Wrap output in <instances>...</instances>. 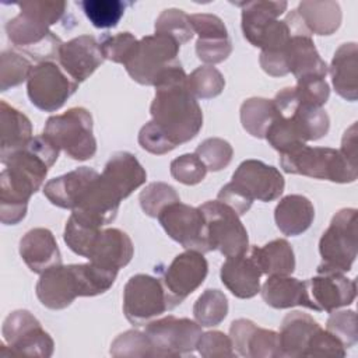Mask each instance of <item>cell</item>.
Wrapping results in <instances>:
<instances>
[{"label":"cell","instance_id":"1","mask_svg":"<svg viewBox=\"0 0 358 358\" xmlns=\"http://www.w3.org/2000/svg\"><path fill=\"white\" fill-rule=\"evenodd\" d=\"M59 148L45 136H35L29 143L1 159L0 173V221L15 225L27 215L28 201L36 193L49 168L57 161Z\"/></svg>","mask_w":358,"mask_h":358},{"label":"cell","instance_id":"2","mask_svg":"<svg viewBox=\"0 0 358 358\" xmlns=\"http://www.w3.org/2000/svg\"><path fill=\"white\" fill-rule=\"evenodd\" d=\"M154 87L151 120L176 147L193 140L203 127V112L187 87V74L182 64L162 73Z\"/></svg>","mask_w":358,"mask_h":358},{"label":"cell","instance_id":"3","mask_svg":"<svg viewBox=\"0 0 358 358\" xmlns=\"http://www.w3.org/2000/svg\"><path fill=\"white\" fill-rule=\"evenodd\" d=\"M17 6L20 13L6 24L8 41L35 62L57 59L63 42L49 27L60 21L67 4L64 1L31 0L17 3Z\"/></svg>","mask_w":358,"mask_h":358},{"label":"cell","instance_id":"4","mask_svg":"<svg viewBox=\"0 0 358 358\" xmlns=\"http://www.w3.org/2000/svg\"><path fill=\"white\" fill-rule=\"evenodd\" d=\"M280 165L287 173L336 183H352L358 176L357 164L344 157L340 150L329 147L302 144L289 152L280 154Z\"/></svg>","mask_w":358,"mask_h":358},{"label":"cell","instance_id":"5","mask_svg":"<svg viewBox=\"0 0 358 358\" xmlns=\"http://www.w3.org/2000/svg\"><path fill=\"white\" fill-rule=\"evenodd\" d=\"M43 134L71 159L87 161L96 152L92 116L85 108H70L62 115L50 116Z\"/></svg>","mask_w":358,"mask_h":358},{"label":"cell","instance_id":"6","mask_svg":"<svg viewBox=\"0 0 358 358\" xmlns=\"http://www.w3.org/2000/svg\"><path fill=\"white\" fill-rule=\"evenodd\" d=\"M180 45L171 36L162 34L147 35L138 39L124 67L131 80L141 85H152L168 69L180 64Z\"/></svg>","mask_w":358,"mask_h":358},{"label":"cell","instance_id":"7","mask_svg":"<svg viewBox=\"0 0 358 358\" xmlns=\"http://www.w3.org/2000/svg\"><path fill=\"white\" fill-rule=\"evenodd\" d=\"M358 250L357 210H338L319 241L322 263L317 267L347 273L355 262Z\"/></svg>","mask_w":358,"mask_h":358},{"label":"cell","instance_id":"8","mask_svg":"<svg viewBox=\"0 0 358 358\" xmlns=\"http://www.w3.org/2000/svg\"><path fill=\"white\" fill-rule=\"evenodd\" d=\"M173 309L159 278L136 274L123 289V313L133 326H145L166 310Z\"/></svg>","mask_w":358,"mask_h":358},{"label":"cell","instance_id":"9","mask_svg":"<svg viewBox=\"0 0 358 358\" xmlns=\"http://www.w3.org/2000/svg\"><path fill=\"white\" fill-rule=\"evenodd\" d=\"M77 88L78 83L55 62L34 66L27 80V94L31 103L43 112L59 110Z\"/></svg>","mask_w":358,"mask_h":358},{"label":"cell","instance_id":"10","mask_svg":"<svg viewBox=\"0 0 358 358\" xmlns=\"http://www.w3.org/2000/svg\"><path fill=\"white\" fill-rule=\"evenodd\" d=\"M157 218L168 236L186 250L201 253L213 250L207 220L199 207L178 201L165 207Z\"/></svg>","mask_w":358,"mask_h":358},{"label":"cell","instance_id":"11","mask_svg":"<svg viewBox=\"0 0 358 358\" xmlns=\"http://www.w3.org/2000/svg\"><path fill=\"white\" fill-rule=\"evenodd\" d=\"M1 334L10 348V355L49 358L53 354V338L43 330L39 320L25 309L14 310L4 319Z\"/></svg>","mask_w":358,"mask_h":358},{"label":"cell","instance_id":"12","mask_svg":"<svg viewBox=\"0 0 358 358\" xmlns=\"http://www.w3.org/2000/svg\"><path fill=\"white\" fill-rule=\"evenodd\" d=\"M144 333L152 345L154 357H180L196 350L201 326L187 317L168 315L145 324Z\"/></svg>","mask_w":358,"mask_h":358},{"label":"cell","instance_id":"13","mask_svg":"<svg viewBox=\"0 0 358 358\" xmlns=\"http://www.w3.org/2000/svg\"><path fill=\"white\" fill-rule=\"evenodd\" d=\"M199 208L207 220L213 250H220L225 257L248 253V231L231 207L218 200H210Z\"/></svg>","mask_w":358,"mask_h":358},{"label":"cell","instance_id":"14","mask_svg":"<svg viewBox=\"0 0 358 358\" xmlns=\"http://www.w3.org/2000/svg\"><path fill=\"white\" fill-rule=\"evenodd\" d=\"M208 263L201 252L186 250L173 257L162 274V284L172 308L180 305L206 280Z\"/></svg>","mask_w":358,"mask_h":358},{"label":"cell","instance_id":"15","mask_svg":"<svg viewBox=\"0 0 358 358\" xmlns=\"http://www.w3.org/2000/svg\"><path fill=\"white\" fill-rule=\"evenodd\" d=\"M312 310L333 312L351 305L357 296V284L344 273L317 267L316 275L306 280Z\"/></svg>","mask_w":358,"mask_h":358},{"label":"cell","instance_id":"16","mask_svg":"<svg viewBox=\"0 0 358 358\" xmlns=\"http://www.w3.org/2000/svg\"><path fill=\"white\" fill-rule=\"evenodd\" d=\"M250 200L263 203L278 199L285 186L281 172L260 159H245L232 173L231 180Z\"/></svg>","mask_w":358,"mask_h":358},{"label":"cell","instance_id":"17","mask_svg":"<svg viewBox=\"0 0 358 358\" xmlns=\"http://www.w3.org/2000/svg\"><path fill=\"white\" fill-rule=\"evenodd\" d=\"M189 20L193 32L199 36L196 41L197 57L208 66L227 60L232 52V42L224 21L208 13L192 14Z\"/></svg>","mask_w":358,"mask_h":358},{"label":"cell","instance_id":"18","mask_svg":"<svg viewBox=\"0 0 358 358\" xmlns=\"http://www.w3.org/2000/svg\"><path fill=\"white\" fill-rule=\"evenodd\" d=\"M39 302L52 309L60 310L81 296V285L76 264H59L43 271L35 287Z\"/></svg>","mask_w":358,"mask_h":358},{"label":"cell","instance_id":"19","mask_svg":"<svg viewBox=\"0 0 358 358\" xmlns=\"http://www.w3.org/2000/svg\"><path fill=\"white\" fill-rule=\"evenodd\" d=\"M229 338L236 355L246 358L281 357L278 333L259 327L249 319H236L231 323Z\"/></svg>","mask_w":358,"mask_h":358},{"label":"cell","instance_id":"20","mask_svg":"<svg viewBox=\"0 0 358 358\" xmlns=\"http://www.w3.org/2000/svg\"><path fill=\"white\" fill-rule=\"evenodd\" d=\"M57 60L62 69L80 84L103 63L105 57L95 36L80 35L63 42Z\"/></svg>","mask_w":358,"mask_h":358},{"label":"cell","instance_id":"21","mask_svg":"<svg viewBox=\"0 0 358 358\" xmlns=\"http://www.w3.org/2000/svg\"><path fill=\"white\" fill-rule=\"evenodd\" d=\"M20 256L27 267L42 274L50 267L62 264V255L55 235L48 228H32L20 241Z\"/></svg>","mask_w":358,"mask_h":358},{"label":"cell","instance_id":"22","mask_svg":"<svg viewBox=\"0 0 358 358\" xmlns=\"http://www.w3.org/2000/svg\"><path fill=\"white\" fill-rule=\"evenodd\" d=\"M101 178L123 200L145 183L147 172L131 152L119 151L110 155Z\"/></svg>","mask_w":358,"mask_h":358},{"label":"cell","instance_id":"23","mask_svg":"<svg viewBox=\"0 0 358 358\" xmlns=\"http://www.w3.org/2000/svg\"><path fill=\"white\" fill-rule=\"evenodd\" d=\"M262 275L256 262L246 253L227 257L220 270L222 284L232 295L241 299L253 298L260 292Z\"/></svg>","mask_w":358,"mask_h":358},{"label":"cell","instance_id":"24","mask_svg":"<svg viewBox=\"0 0 358 358\" xmlns=\"http://www.w3.org/2000/svg\"><path fill=\"white\" fill-rule=\"evenodd\" d=\"M133 253V242L124 231L119 228H106L99 232L87 259L103 268L119 271L130 263Z\"/></svg>","mask_w":358,"mask_h":358},{"label":"cell","instance_id":"25","mask_svg":"<svg viewBox=\"0 0 358 358\" xmlns=\"http://www.w3.org/2000/svg\"><path fill=\"white\" fill-rule=\"evenodd\" d=\"M284 56L288 73H292L296 80L305 77L326 78L329 73V66L320 57L310 35H291Z\"/></svg>","mask_w":358,"mask_h":358},{"label":"cell","instance_id":"26","mask_svg":"<svg viewBox=\"0 0 358 358\" xmlns=\"http://www.w3.org/2000/svg\"><path fill=\"white\" fill-rule=\"evenodd\" d=\"M99 173L88 166L76 168L62 176L48 180L43 186L45 197L56 207L73 210L84 189Z\"/></svg>","mask_w":358,"mask_h":358},{"label":"cell","instance_id":"27","mask_svg":"<svg viewBox=\"0 0 358 358\" xmlns=\"http://www.w3.org/2000/svg\"><path fill=\"white\" fill-rule=\"evenodd\" d=\"M320 324L308 313L292 310L282 319L278 340L281 357H305L306 348Z\"/></svg>","mask_w":358,"mask_h":358},{"label":"cell","instance_id":"28","mask_svg":"<svg viewBox=\"0 0 358 358\" xmlns=\"http://www.w3.org/2000/svg\"><path fill=\"white\" fill-rule=\"evenodd\" d=\"M263 301L274 309L303 306L312 309L306 281L291 275H268L260 288Z\"/></svg>","mask_w":358,"mask_h":358},{"label":"cell","instance_id":"29","mask_svg":"<svg viewBox=\"0 0 358 358\" xmlns=\"http://www.w3.org/2000/svg\"><path fill=\"white\" fill-rule=\"evenodd\" d=\"M236 6L242 8L241 27L245 39L257 48L264 31L287 10L288 3L284 0H255L236 3Z\"/></svg>","mask_w":358,"mask_h":358},{"label":"cell","instance_id":"30","mask_svg":"<svg viewBox=\"0 0 358 358\" xmlns=\"http://www.w3.org/2000/svg\"><path fill=\"white\" fill-rule=\"evenodd\" d=\"M329 73L336 92L354 102L358 98V46L355 42L343 43L331 59Z\"/></svg>","mask_w":358,"mask_h":358},{"label":"cell","instance_id":"31","mask_svg":"<svg viewBox=\"0 0 358 358\" xmlns=\"http://www.w3.org/2000/svg\"><path fill=\"white\" fill-rule=\"evenodd\" d=\"M315 207L302 194H288L282 197L274 210L277 228L287 236L303 234L313 222Z\"/></svg>","mask_w":358,"mask_h":358},{"label":"cell","instance_id":"32","mask_svg":"<svg viewBox=\"0 0 358 358\" xmlns=\"http://www.w3.org/2000/svg\"><path fill=\"white\" fill-rule=\"evenodd\" d=\"M0 161L24 148L32 138L31 120L21 110L11 106L6 101L0 102Z\"/></svg>","mask_w":358,"mask_h":358},{"label":"cell","instance_id":"33","mask_svg":"<svg viewBox=\"0 0 358 358\" xmlns=\"http://www.w3.org/2000/svg\"><path fill=\"white\" fill-rule=\"evenodd\" d=\"M296 13L312 35H331L341 25V7L333 0L301 1Z\"/></svg>","mask_w":358,"mask_h":358},{"label":"cell","instance_id":"34","mask_svg":"<svg viewBox=\"0 0 358 358\" xmlns=\"http://www.w3.org/2000/svg\"><path fill=\"white\" fill-rule=\"evenodd\" d=\"M249 255L267 277L291 275L295 270V255L287 239L278 238L264 246H253Z\"/></svg>","mask_w":358,"mask_h":358},{"label":"cell","instance_id":"35","mask_svg":"<svg viewBox=\"0 0 358 358\" xmlns=\"http://www.w3.org/2000/svg\"><path fill=\"white\" fill-rule=\"evenodd\" d=\"M274 119L275 108L273 99L253 96L241 105L242 127L256 138H264Z\"/></svg>","mask_w":358,"mask_h":358},{"label":"cell","instance_id":"36","mask_svg":"<svg viewBox=\"0 0 358 358\" xmlns=\"http://www.w3.org/2000/svg\"><path fill=\"white\" fill-rule=\"evenodd\" d=\"M101 231L102 227L71 213L64 227L63 239L71 252L87 259Z\"/></svg>","mask_w":358,"mask_h":358},{"label":"cell","instance_id":"37","mask_svg":"<svg viewBox=\"0 0 358 358\" xmlns=\"http://www.w3.org/2000/svg\"><path fill=\"white\" fill-rule=\"evenodd\" d=\"M228 315V299L220 289H206L193 305L194 320L201 327L218 326Z\"/></svg>","mask_w":358,"mask_h":358},{"label":"cell","instance_id":"38","mask_svg":"<svg viewBox=\"0 0 358 358\" xmlns=\"http://www.w3.org/2000/svg\"><path fill=\"white\" fill-rule=\"evenodd\" d=\"M80 6L95 28H115L130 3L122 0H84Z\"/></svg>","mask_w":358,"mask_h":358},{"label":"cell","instance_id":"39","mask_svg":"<svg viewBox=\"0 0 358 358\" xmlns=\"http://www.w3.org/2000/svg\"><path fill=\"white\" fill-rule=\"evenodd\" d=\"M187 87L194 98L210 99L218 96L224 87L225 78L214 66H200L187 76Z\"/></svg>","mask_w":358,"mask_h":358},{"label":"cell","instance_id":"40","mask_svg":"<svg viewBox=\"0 0 358 358\" xmlns=\"http://www.w3.org/2000/svg\"><path fill=\"white\" fill-rule=\"evenodd\" d=\"M32 64L21 53L6 49L0 55V91L17 87L28 80Z\"/></svg>","mask_w":358,"mask_h":358},{"label":"cell","instance_id":"41","mask_svg":"<svg viewBox=\"0 0 358 358\" xmlns=\"http://www.w3.org/2000/svg\"><path fill=\"white\" fill-rule=\"evenodd\" d=\"M155 34H162L173 38L179 45L189 42L194 32L189 15L179 8L164 10L155 21Z\"/></svg>","mask_w":358,"mask_h":358},{"label":"cell","instance_id":"42","mask_svg":"<svg viewBox=\"0 0 358 358\" xmlns=\"http://www.w3.org/2000/svg\"><path fill=\"white\" fill-rule=\"evenodd\" d=\"M141 210L152 218H157L159 213L169 204L180 201L175 187L165 182H152L141 190L138 196Z\"/></svg>","mask_w":358,"mask_h":358},{"label":"cell","instance_id":"43","mask_svg":"<svg viewBox=\"0 0 358 358\" xmlns=\"http://www.w3.org/2000/svg\"><path fill=\"white\" fill-rule=\"evenodd\" d=\"M194 154L204 162L207 171L218 172L231 164L234 150L227 140L210 137L197 145Z\"/></svg>","mask_w":358,"mask_h":358},{"label":"cell","instance_id":"44","mask_svg":"<svg viewBox=\"0 0 358 358\" xmlns=\"http://www.w3.org/2000/svg\"><path fill=\"white\" fill-rule=\"evenodd\" d=\"M113 357H154L152 345L144 331L127 330L119 334L110 344Z\"/></svg>","mask_w":358,"mask_h":358},{"label":"cell","instance_id":"45","mask_svg":"<svg viewBox=\"0 0 358 358\" xmlns=\"http://www.w3.org/2000/svg\"><path fill=\"white\" fill-rule=\"evenodd\" d=\"M295 98L301 105L323 108L330 95L329 84L322 77H305L296 80V85L292 87Z\"/></svg>","mask_w":358,"mask_h":358},{"label":"cell","instance_id":"46","mask_svg":"<svg viewBox=\"0 0 358 358\" xmlns=\"http://www.w3.org/2000/svg\"><path fill=\"white\" fill-rule=\"evenodd\" d=\"M171 175L179 183L193 186L206 178L207 166L194 152L183 154L171 162Z\"/></svg>","mask_w":358,"mask_h":358},{"label":"cell","instance_id":"47","mask_svg":"<svg viewBox=\"0 0 358 358\" xmlns=\"http://www.w3.org/2000/svg\"><path fill=\"white\" fill-rule=\"evenodd\" d=\"M137 42L138 39H136L131 32H119L115 35H105L101 39L99 46L105 59L124 66L131 56Z\"/></svg>","mask_w":358,"mask_h":358},{"label":"cell","instance_id":"48","mask_svg":"<svg viewBox=\"0 0 358 358\" xmlns=\"http://www.w3.org/2000/svg\"><path fill=\"white\" fill-rule=\"evenodd\" d=\"M327 319L326 330L330 331L336 338L341 341L345 348H350L358 341L357 331V315L354 310H340L330 312Z\"/></svg>","mask_w":358,"mask_h":358},{"label":"cell","instance_id":"49","mask_svg":"<svg viewBox=\"0 0 358 358\" xmlns=\"http://www.w3.org/2000/svg\"><path fill=\"white\" fill-rule=\"evenodd\" d=\"M196 350L204 358L215 357H236V352L232 347L229 336L224 334L220 330L201 333Z\"/></svg>","mask_w":358,"mask_h":358},{"label":"cell","instance_id":"50","mask_svg":"<svg viewBox=\"0 0 358 358\" xmlns=\"http://www.w3.org/2000/svg\"><path fill=\"white\" fill-rule=\"evenodd\" d=\"M138 144L143 150L154 155H164L176 148V145L169 140V137L152 120H150L140 129Z\"/></svg>","mask_w":358,"mask_h":358},{"label":"cell","instance_id":"51","mask_svg":"<svg viewBox=\"0 0 358 358\" xmlns=\"http://www.w3.org/2000/svg\"><path fill=\"white\" fill-rule=\"evenodd\" d=\"M305 357H345V347L330 331L319 327L309 341Z\"/></svg>","mask_w":358,"mask_h":358},{"label":"cell","instance_id":"52","mask_svg":"<svg viewBox=\"0 0 358 358\" xmlns=\"http://www.w3.org/2000/svg\"><path fill=\"white\" fill-rule=\"evenodd\" d=\"M217 200L231 207L239 217L246 214L253 204V200H250L243 192H241L232 182L221 187V190L218 192Z\"/></svg>","mask_w":358,"mask_h":358},{"label":"cell","instance_id":"53","mask_svg":"<svg viewBox=\"0 0 358 358\" xmlns=\"http://www.w3.org/2000/svg\"><path fill=\"white\" fill-rule=\"evenodd\" d=\"M344 157H347L351 162L357 164V123H352L343 136L341 148Z\"/></svg>","mask_w":358,"mask_h":358}]
</instances>
